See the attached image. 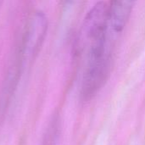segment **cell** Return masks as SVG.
<instances>
[{"instance_id":"cell-4","label":"cell","mask_w":145,"mask_h":145,"mask_svg":"<svg viewBox=\"0 0 145 145\" xmlns=\"http://www.w3.org/2000/svg\"><path fill=\"white\" fill-rule=\"evenodd\" d=\"M59 123L57 118L53 120L46 132L42 145H59Z\"/></svg>"},{"instance_id":"cell-5","label":"cell","mask_w":145,"mask_h":145,"mask_svg":"<svg viewBox=\"0 0 145 145\" xmlns=\"http://www.w3.org/2000/svg\"><path fill=\"white\" fill-rule=\"evenodd\" d=\"M3 0H0V9H1V7L3 5Z\"/></svg>"},{"instance_id":"cell-1","label":"cell","mask_w":145,"mask_h":145,"mask_svg":"<svg viewBox=\"0 0 145 145\" xmlns=\"http://www.w3.org/2000/svg\"><path fill=\"white\" fill-rule=\"evenodd\" d=\"M109 7L97 3L87 14L75 42V55L83 63L81 84L83 101L93 99L106 83L111 67Z\"/></svg>"},{"instance_id":"cell-2","label":"cell","mask_w":145,"mask_h":145,"mask_svg":"<svg viewBox=\"0 0 145 145\" xmlns=\"http://www.w3.org/2000/svg\"><path fill=\"white\" fill-rule=\"evenodd\" d=\"M48 26V18L42 11L34 12L29 18L20 45L18 58L14 63L21 71L38 54L47 36Z\"/></svg>"},{"instance_id":"cell-3","label":"cell","mask_w":145,"mask_h":145,"mask_svg":"<svg viewBox=\"0 0 145 145\" xmlns=\"http://www.w3.org/2000/svg\"><path fill=\"white\" fill-rule=\"evenodd\" d=\"M137 0H111L109 7L110 27L121 32L126 27Z\"/></svg>"}]
</instances>
